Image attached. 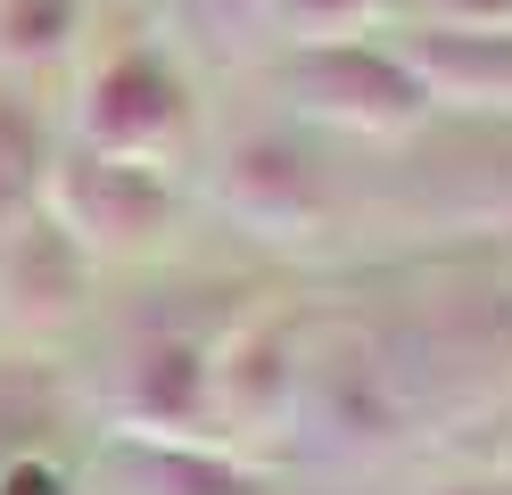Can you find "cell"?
Instances as JSON below:
<instances>
[{
	"label": "cell",
	"mask_w": 512,
	"mask_h": 495,
	"mask_svg": "<svg viewBox=\"0 0 512 495\" xmlns=\"http://www.w3.org/2000/svg\"><path fill=\"white\" fill-rule=\"evenodd\" d=\"M306 91L314 108H331L347 124H405L413 108H422V83L405 75L397 58H372V50H314L306 58Z\"/></svg>",
	"instance_id": "1"
},
{
	"label": "cell",
	"mask_w": 512,
	"mask_h": 495,
	"mask_svg": "<svg viewBox=\"0 0 512 495\" xmlns=\"http://www.w3.org/2000/svg\"><path fill=\"white\" fill-rule=\"evenodd\" d=\"M67 198L83 231H100V240H149L157 223H166V190H157V174H141L133 157H75L67 165Z\"/></svg>",
	"instance_id": "3"
},
{
	"label": "cell",
	"mask_w": 512,
	"mask_h": 495,
	"mask_svg": "<svg viewBox=\"0 0 512 495\" xmlns=\"http://www.w3.org/2000/svg\"><path fill=\"white\" fill-rule=\"evenodd\" d=\"M356 0H298V17H347Z\"/></svg>",
	"instance_id": "5"
},
{
	"label": "cell",
	"mask_w": 512,
	"mask_h": 495,
	"mask_svg": "<svg viewBox=\"0 0 512 495\" xmlns=\"http://www.w3.org/2000/svg\"><path fill=\"white\" fill-rule=\"evenodd\" d=\"M34 165H42V141H34V124H25L9 99H0V215L25 198V182H34Z\"/></svg>",
	"instance_id": "4"
},
{
	"label": "cell",
	"mask_w": 512,
	"mask_h": 495,
	"mask_svg": "<svg viewBox=\"0 0 512 495\" xmlns=\"http://www.w3.org/2000/svg\"><path fill=\"white\" fill-rule=\"evenodd\" d=\"M438 495H504V487H438Z\"/></svg>",
	"instance_id": "6"
},
{
	"label": "cell",
	"mask_w": 512,
	"mask_h": 495,
	"mask_svg": "<svg viewBox=\"0 0 512 495\" xmlns=\"http://www.w3.org/2000/svg\"><path fill=\"white\" fill-rule=\"evenodd\" d=\"M174 116H182V91L157 58H116L100 75V91H91V141H100V157H141Z\"/></svg>",
	"instance_id": "2"
}]
</instances>
